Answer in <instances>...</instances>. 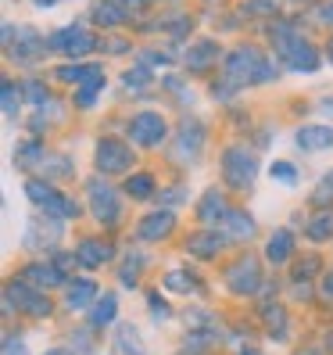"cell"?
I'll return each mask as SVG.
<instances>
[{"label":"cell","instance_id":"6da1fadb","mask_svg":"<svg viewBox=\"0 0 333 355\" xmlns=\"http://www.w3.org/2000/svg\"><path fill=\"white\" fill-rule=\"evenodd\" d=\"M280 79V69L269 61L255 44H240L226 54L222 61V83H230V87H247V83H273Z\"/></svg>","mask_w":333,"mask_h":355},{"label":"cell","instance_id":"7a4b0ae2","mask_svg":"<svg viewBox=\"0 0 333 355\" xmlns=\"http://www.w3.org/2000/svg\"><path fill=\"white\" fill-rule=\"evenodd\" d=\"M273 47H276V58L298 76H312V72H319V65H323L319 51L312 47L308 40L301 36V29L294 22H287V18L273 26Z\"/></svg>","mask_w":333,"mask_h":355},{"label":"cell","instance_id":"3957f363","mask_svg":"<svg viewBox=\"0 0 333 355\" xmlns=\"http://www.w3.org/2000/svg\"><path fill=\"white\" fill-rule=\"evenodd\" d=\"M258 176V158L247 144H226L222 148V183L230 191H251Z\"/></svg>","mask_w":333,"mask_h":355},{"label":"cell","instance_id":"277c9868","mask_svg":"<svg viewBox=\"0 0 333 355\" xmlns=\"http://www.w3.org/2000/svg\"><path fill=\"white\" fill-rule=\"evenodd\" d=\"M4 47H8V54L18 61V65H33V61H39L47 51H51V44L44 36H39L36 29H29V26H4Z\"/></svg>","mask_w":333,"mask_h":355},{"label":"cell","instance_id":"5b68a950","mask_svg":"<svg viewBox=\"0 0 333 355\" xmlns=\"http://www.w3.org/2000/svg\"><path fill=\"white\" fill-rule=\"evenodd\" d=\"M87 198H90V212L100 226H118L122 223V205H118V194L108 180L93 176L87 183Z\"/></svg>","mask_w":333,"mask_h":355},{"label":"cell","instance_id":"8992f818","mask_svg":"<svg viewBox=\"0 0 333 355\" xmlns=\"http://www.w3.org/2000/svg\"><path fill=\"white\" fill-rule=\"evenodd\" d=\"M15 305L22 309V312H29V316H36V320L51 316V298H44V291L29 287L26 280H11L4 287V312H8V316H11Z\"/></svg>","mask_w":333,"mask_h":355},{"label":"cell","instance_id":"52a82bcc","mask_svg":"<svg viewBox=\"0 0 333 355\" xmlns=\"http://www.w3.org/2000/svg\"><path fill=\"white\" fill-rule=\"evenodd\" d=\"M129 140L140 144V148H161L169 140V122L158 112H136L129 119Z\"/></svg>","mask_w":333,"mask_h":355},{"label":"cell","instance_id":"ba28073f","mask_svg":"<svg viewBox=\"0 0 333 355\" xmlns=\"http://www.w3.org/2000/svg\"><path fill=\"white\" fill-rule=\"evenodd\" d=\"M226 287L233 291V295L247 298V295H255V291L262 287V266L255 255H240L230 269H226Z\"/></svg>","mask_w":333,"mask_h":355},{"label":"cell","instance_id":"9c48e42d","mask_svg":"<svg viewBox=\"0 0 333 355\" xmlns=\"http://www.w3.org/2000/svg\"><path fill=\"white\" fill-rule=\"evenodd\" d=\"M51 51H57V54H65V58H82L87 51H93L97 47V40H93V33L87 29V26H65V29H57L51 40Z\"/></svg>","mask_w":333,"mask_h":355},{"label":"cell","instance_id":"30bf717a","mask_svg":"<svg viewBox=\"0 0 333 355\" xmlns=\"http://www.w3.org/2000/svg\"><path fill=\"white\" fill-rule=\"evenodd\" d=\"M93 158H97V169H100L104 176H111V173H126L129 165H133V151H129L122 140H111V137L97 140Z\"/></svg>","mask_w":333,"mask_h":355},{"label":"cell","instance_id":"8fae6325","mask_svg":"<svg viewBox=\"0 0 333 355\" xmlns=\"http://www.w3.org/2000/svg\"><path fill=\"white\" fill-rule=\"evenodd\" d=\"M204 151V126L201 122H186V126L176 133V148H172V158L179 165H194Z\"/></svg>","mask_w":333,"mask_h":355},{"label":"cell","instance_id":"7c38bea8","mask_svg":"<svg viewBox=\"0 0 333 355\" xmlns=\"http://www.w3.org/2000/svg\"><path fill=\"white\" fill-rule=\"evenodd\" d=\"M172 226H176V212L172 208H161V212H151V216H143L140 226H136V237L140 241H161V237H169L172 234Z\"/></svg>","mask_w":333,"mask_h":355},{"label":"cell","instance_id":"4fadbf2b","mask_svg":"<svg viewBox=\"0 0 333 355\" xmlns=\"http://www.w3.org/2000/svg\"><path fill=\"white\" fill-rule=\"evenodd\" d=\"M22 280L36 291H51V287H61L65 284V277H61V269L54 262H33L22 269Z\"/></svg>","mask_w":333,"mask_h":355},{"label":"cell","instance_id":"5bb4252c","mask_svg":"<svg viewBox=\"0 0 333 355\" xmlns=\"http://www.w3.org/2000/svg\"><path fill=\"white\" fill-rule=\"evenodd\" d=\"M111 244L108 241H97V237H87V241H79L75 248V259L79 266H87V269H100L104 262H111Z\"/></svg>","mask_w":333,"mask_h":355},{"label":"cell","instance_id":"9a60e30c","mask_svg":"<svg viewBox=\"0 0 333 355\" xmlns=\"http://www.w3.org/2000/svg\"><path fill=\"white\" fill-rule=\"evenodd\" d=\"M222 248H226V237L219 234V230H201V234L186 237V252L197 255V259H215Z\"/></svg>","mask_w":333,"mask_h":355},{"label":"cell","instance_id":"2e32d148","mask_svg":"<svg viewBox=\"0 0 333 355\" xmlns=\"http://www.w3.org/2000/svg\"><path fill=\"white\" fill-rule=\"evenodd\" d=\"M226 216H230V205H226V198H222L219 187L204 191V198L197 201V219H201L204 226H212V223H222Z\"/></svg>","mask_w":333,"mask_h":355},{"label":"cell","instance_id":"e0dca14e","mask_svg":"<svg viewBox=\"0 0 333 355\" xmlns=\"http://www.w3.org/2000/svg\"><path fill=\"white\" fill-rule=\"evenodd\" d=\"M97 284L93 280H75V284H69L65 287V305L72 309V312H87V309H93L97 305Z\"/></svg>","mask_w":333,"mask_h":355},{"label":"cell","instance_id":"ac0fdd59","mask_svg":"<svg viewBox=\"0 0 333 355\" xmlns=\"http://www.w3.org/2000/svg\"><path fill=\"white\" fill-rule=\"evenodd\" d=\"M61 237V223L57 226H44V219H39V216H33L29 219V226H26V234H22V244L29 248V252H39V248H47V244H54Z\"/></svg>","mask_w":333,"mask_h":355},{"label":"cell","instance_id":"d6986e66","mask_svg":"<svg viewBox=\"0 0 333 355\" xmlns=\"http://www.w3.org/2000/svg\"><path fill=\"white\" fill-rule=\"evenodd\" d=\"M219 58H222V51H219L215 40H201V44H194L190 51H186V69L190 72H208Z\"/></svg>","mask_w":333,"mask_h":355},{"label":"cell","instance_id":"ffe728a7","mask_svg":"<svg viewBox=\"0 0 333 355\" xmlns=\"http://www.w3.org/2000/svg\"><path fill=\"white\" fill-rule=\"evenodd\" d=\"M290 255H294V234H290V230H273V234H269V241H265V259L273 262V266H283Z\"/></svg>","mask_w":333,"mask_h":355},{"label":"cell","instance_id":"44dd1931","mask_svg":"<svg viewBox=\"0 0 333 355\" xmlns=\"http://www.w3.org/2000/svg\"><path fill=\"white\" fill-rule=\"evenodd\" d=\"M294 140L301 151H326L333 148V126H301Z\"/></svg>","mask_w":333,"mask_h":355},{"label":"cell","instance_id":"7402d4cb","mask_svg":"<svg viewBox=\"0 0 333 355\" xmlns=\"http://www.w3.org/2000/svg\"><path fill=\"white\" fill-rule=\"evenodd\" d=\"M222 226H226V237L237 241V244H244V241L255 237V219L247 216V212H237V208H230V216L222 219Z\"/></svg>","mask_w":333,"mask_h":355},{"label":"cell","instance_id":"603a6c76","mask_svg":"<svg viewBox=\"0 0 333 355\" xmlns=\"http://www.w3.org/2000/svg\"><path fill=\"white\" fill-rule=\"evenodd\" d=\"M111 355H147L136 338V330L129 323H118L115 334H111Z\"/></svg>","mask_w":333,"mask_h":355},{"label":"cell","instance_id":"cb8c5ba5","mask_svg":"<svg viewBox=\"0 0 333 355\" xmlns=\"http://www.w3.org/2000/svg\"><path fill=\"white\" fill-rule=\"evenodd\" d=\"M90 18L97 26H122L129 15H126V8H122V0H97Z\"/></svg>","mask_w":333,"mask_h":355},{"label":"cell","instance_id":"d4e9b609","mask_svg":"<svg viewBox=\"0 0 333 355\" xmlns=\"http://www.w3.org/2000/svg\"><path fill=\"white\" fill-rule=\"evenodd\" d=\"M44 212L51 216V219H79V201L75 198H69V194H61V191H54L51 198H47V205H44Z\"/></svg>","mask_w":333,"mask_h":355},{"label":"cell","instance_id":"484cf974","mask_svg":"<svg viewBox=\"0 0 333 355\" xmlns=\"http://www.w3.org/2000/svg\"><path fill=\"white\" fill-rule=\"evenodd\" d=\"M115 316H118V298L108 291V295L97 298V305L90 309V327H97V330H100V327H111Z\"/></svg>","mask_w":333,"mask_h":355},{"label":"cell","instance_id":"4316f807","mask_svg":"<svg viewBox=\"0 0 333 355\" xmlns=\"http://www.w3.org/2000/svg\"><path fill=\"white\" fill-rule=\"evenodd\" d=\"M100 72V65H79V61H69V65H61L54 76L61 79V83H72V87H82L90 76H97Z\"/></svg>","mask_w":333,"mask_h":355},{"label":"cell","instance_id":"83f0119b","mask_svg":"<svg viewBox=\"0 0 333 355\" xmlns=\"http://www.w3.org/2000/svg\"><path fill=\"white\" fill-rule=\"evenodd\" d=\"M305 237H308V241H316V244L330 241V237H333V212H319V216H312V219L305 223Z\"/></svg>","mask_w":333,"mask_h":355},{"label":"cell","instance_id":"f1b7e54d","mask_svg":"<svg viewBox=\"0 0 333 355\" xmlns=\"http://www.w3.org/2000/svg\"><path fill=\"white\" fill-rule=\"evenodd\" d=\"M104 90V69L97 72V76H90L87 83H82V87H75V108H93V101H97V94Z\"/></svg>","mask_w":333,"mask_h":355},{"label":"cell","instance_id":"f546056e","mask_svg":"<svg viewBox=\"0 0 333 355\" xmlns=\"http://www.w3.org/2000/svg\"><path fill=\"white\" fill-rule=\"evenodd\" d=\"M262 316H265V323H269V338L273 341H283L287 338V312L280 309V305H262Z\"/></svg>","mask_w":333,"mask_h":355},{"label":"cell","instance_id":"4dcf8cb0","mask_svg":"<svg viewBox=\"0 0 333 355\" xmlns=\"http://www.w3.org/2000/svg\"><path fill=\"white\" fill-rule=\"evenodd\" d=\"M44 158L47 155H44V148H39L36 140H22L15 148V165H18V169H33V165H39Z\"/></svg>","mask_w":333,"mask_h":355},{"label":"cell","instance_id":"1f68e13d","mask_svg":"<svg viewBox=\"0 0 333 355\" xmlns=\"http://www.w3.org/2000/svg\"><path fill=\"white\" fill-rule=\"evenodd\" d=\"M126 194L136 198V201H147V198L154 194V176H147V173H133V176L126 180Z\"/></svg>","mask_w":333,"mask_h":355},{"label":"cell","instance_id":"d6a6232c","mask_svg":"<svg viewBox=\"0 0 333 355\" xmlns=\"http://www.w3.org/2000/svg\"><path fill=\"white\" fill-rule=\"evenodd\" d=\"M0 97H4V115L15 119L18 108H22V87H18L15 79H4V87H0Z\"/></svg>","mask_w":333,"mask_h":355},{"label":"cell","instance_id":"836d02e7","mask_svg":"<svg viewBox=\"0 0 333 355\" xmlns=\"http://www.w3.org/2000/svg\"><path fill=\"white\" fill-rule=\"evenodd\" d=\"M269 176H273L276 183H283V187H298V169L287 158H276L273 165H269Z\"/></svg>","mask_w":333,"mask_h":355},{"label":"cell","instance_id":"e575fe53","mask_svg":"<svg viewBox=\"0 0 333 355\" xmlns=\"http://www.w3.org/2000/svg\"><path fill=\"white\" fill-rule=\"evenodd\" d=\"M54 194V187L51 183H44V180H29L26 183V198L33 201V205H39V208H44L47 205V198Z\"/></svg>","mask_w":333,"mask_h":355},{"label":"cell","instance_id":"d590c367","mask_svg":"<svg viewBox=\"0 0 333 355\" xmlns=\"http://www.w3.org/2000/svg\"><path fill=\"white\" fill-rule=\"evenodd\" d=\"M165 287H169V291H179V295H190V291H197V280H186V273L172 269V273L165 277Z\"/></svg>","mask_w":333,"mask_h":355},{"label":"cell","instance_id":"8d00e7d4","mask_svg":"<svg viewBox=\"0 0 333 355\" xmlns=\"http://www.w3.org/2000/svg\"><path fill=\"white\" fill-rule=\"evenodd\" d=\"M151 79H154V76H151L147 69H129L126 76H122V83H126L129 90H143V87H151Z\"/></svg>","mask_w":333,"mask_h":355},{"label":"cell","instance_id":"74e56055","mask_svg":"<svg viewBox=\"0 0 333 355\" xmlns=\"http://www.w3.org/2000/svg\"><path fill=\"white\" fill-rule=\"evenodd\" d=\"M44 173L47 176H72L75 169L69 165V158H44Z\"/></svg>","mask_w":333,"mask_h":355},{"label":"cell","instance_id":"f35d334b","mask_svg":"<svg viewBox=\"0 0 333 355\" xmlns=\"http://www.w3.org/2000/svg\"><path fill=\"white\" fill-rule=\"evenodd\" d=\"M316 205H326V201H333V173H326L323 180H319V187H316V198H312Z\"/></svg>","mask_w":333,"mask_h":355},{"label":"cell","instance_id":"ab89813d","mask_svg":"<svg viewBox=\"0 0 333 355\" xmlns=\"http://www.w3.org/2000/svg\"><path fill=\"white\" fill-rule=\"evenodd\" d=\"M4 355H29L26 352V341L15 338V334H8V338H4Z\"/></svg>","mask_w":333,"mask_h":355},{"label":"cell","instance_id":"60d3db41","mask_svg":"<svg viewBox=\"0 0 333 355\" xmlns=\"http://www.w3.org/2000/svg\"><path fill=\"white\" fill-rule=\"evenodd\" d=\"M51 262H54V266L61 269V277H65V280H69V273H72V266H75L79 259H75V252H72V255H54Z\"/></svg>","mask_w":333,"mask_h":355},{"label":"cell","instance_id":"b9f144b4","mask_svg":"<svg viewBox=\"0 0 333 355\" xmlns=\"http://www.w3.org/2000/svg\"><path fill=\"white\" fill-rule=\"evenodd\" d=\"M151 316H154V320H169V316H172V309L165 305L158 295H151Z\"/></svg>","mask_w":333,"mask_h":355},{"label":"cell","instance_id":"7bdbcfd3","mask_svg":"<svg viewBox=\"0 0 333 355\" xmlns=\"http://www.w3.org/2000/svg\"><path fill=\"white\" fill-rule=\"evenodd\" d=\"M255 11H276V0H251Z\"/></svg>","mask_w":333,"mask_h":355},{"label":"cell","instance_id":"ee69618b","mask_svg":"<svg viewBox=\"0 0 333 355\" xmlns=\"http://www.w3.org/2000/svg\"><path fill=\"white\" fill-rule=\"evenodd\" d=\"M165 198H169V205H179V201H183V191H179V187H172V191L165 194Z\"/></svg>","mask_w":333,"mask_h":355},{"label":"cell","instance_id":"f6af8a7d","mask_svg":"<svg viewBox=\"0 0 333 355\" xmlns=\"http://www.w3.org/2000/svg\"><path fill=\"white\" fill-rule=\"evenodd\" d=\"M323 22H333V0H330V4L323 8Z\"/></svg>","mask_w":333,"mask_h":355},{"label":"cell","instance_id":"bcb514c9","mask_svg":"<svg viewBox=\"0 0 333 355\" xmlns=\"http://www.w3.org/2000/svg\"><path fill=\"white\" fill-rule=\"evenodd\" d=\"M33 4H36L39 11H44V8H54V4H57V0H33Z\"/></svg>","mask_w":333,"mask_h":355},{"label":"cell","instance_id":"7dc6e473","mask_svg":"<svg viewBox=\"0 0 333 355\" xmlns=\"http://www.w3.org/2000/svg\"><path fill=\"white\" fill-rule=\"evenodd\" d=\"M47 355H72L69 348H54V352H47Z\"/></svg>","mask_w":333,"mask_h":355},{"label":"cell","instance_id":"c3c4849f","mask_svg":"<svg viewBox=\"0 0 333 355\" xmlns=\"http://www.w3.org/2000/svg\"><path fill=\"white\" fill-rule=\"evenodd\" d=\"M326 58H330V65H333V40H330V44H326Z\"/></svg>","mask_w":333,"mask_h":355},{"label":"cell","instance_id":"681fc988","mask_svg":"<svg viewBox=\"0 0 333 355\" xmlns=\"http://www.w3.org/2000/svg\"><path fill=\"white\" fill-rule=\"evenodd\" d=\"M323 112H326V115H333V101H326V104H323Z\"/></svg>","mask_w":333,"mask_h":355},{"label":"cell","instance_id":"f907efd6","mask_svg":"<svg viewBox=\"0 0 333 355\" xmlns=\"http://www.w3.org/2000/svg\"><path fill=\"white\" fill-rule=\"evenodd\" d=\"M326 348H330V352H333V334H330V338H326Z\"/></svg>","mask_w":333,"mask_h":355},{"label":"cell","instance_id":"816d5d0a","mask_svg":"<svg viewBox=\"0 0 333 355\" xmlns=\"http://www.w3.org/2000/svg\"><path fill=\"white\" fill-rule=\"evenodd\" d=\"M298 355H316V352H298Z\"/></svg>","mask_w":333,"mask_h":355},{"label":"cell","instance_id":"f5cc1de1","mask_svg":"<svg viewBox=\"0 0 333 355\" xmlns=\"http://www.w3.org/2000/svg\"><path fill=\"white\" fill-rule=\"evenodd\" d=\"M244 355H262V352H244Z\"/></svg>","mask_w":333,"mask_h":355}]
</instances>
